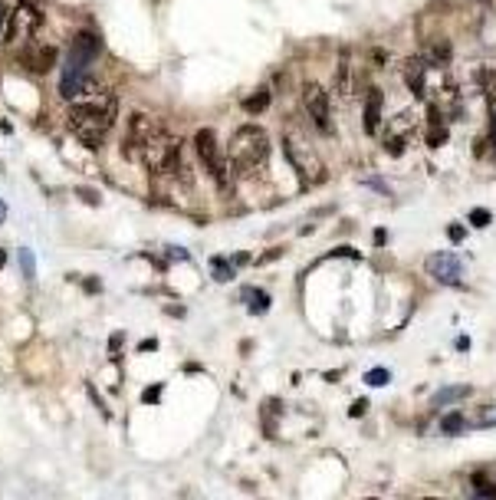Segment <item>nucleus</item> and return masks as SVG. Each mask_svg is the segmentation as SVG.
Wrapping results in <instances>:
<instances>
[{
    "label": "nucleus",
    "instance_id": "nucleus-34",
    "mask_svg": "<svg viewBox=\"0 0 496 500\" xmlns=\"http://www.w3.org/2000/svg\"><path fill=\"white\" fill-rule=\"evenodd\" d=\"M0 132H3V135H10V132H13V129H10V122H7V119H0Z\"/></svg>",
    "mask_w": 496,
    "mask_h": 500
},
{
    "label": "nucleus",
    "instance_id": "nucleus-15",
    "mask_svg": "<svg viewBox=\"0 0 496 500\" xmlns=\"http://www.w3.org/2000/svg\"><path fill=\"white\" fill-rule=\"evenodd\" d=\"M243 109H247L250 116H260V112H267V109H270V89L263 86V89H257L253 96H247V99H243Z\"/></svg>",
    "mask_w": 496,
    "mask_h": 500
},
{
    "label": "nucleus",
    "instance_id": "nucleus-28",
    "mask_svg": "<svg viewBox=\"0 0 496 500\" xmlns=\"http://www.w3.org/2000/svg\"><path fill=\"white\" fill-rule=\"evenodd\" d=\"M451 240L453 244H460V240H464V224H451Z\"/></svg>",
    "mask_w": 496,
    "mask_h": 500
},
{
    "label": "nucleus",
    "instance_id": "nucleus-10",
    "mask_svg": "<svg viewBox=\"0 0 496 500\" xmlns=\"http://www.w3.org/2000/svg\"><path fill=\"white\" fill-rule=\"evenodd\" d=\"M102 53V40H99L96 30H79L73 36V46H69V66L73 69H89V66L99 60Z\"/></svg>",
    "mask_w": 496,
    "mask_h": 500
},
{
    "label": "nucleus",
    "instance_id": "nucleus-32",
    "mask_svg": "<svg viewBox=\"0 0 496 500\" xmlns=\"http://www.w3.org/2000/svg\"><path fill=\"white\" fill-rule=\"evenodd\" d=\"M250 261V254H234V261H230V263H237V267H240V263H247Z\"/></svg>",
    "mask_w": 496,
    "mask_h": 500
},
{
    "label": "nucleus",
    "instance_id": "nucleus-22",
    "mask_svg": "<svg viewBox=\"0 0 496 500\" xmlns=\"http://www.w3.org/2000/svg\"><path fill=\"white\" fill-rule=\"evenodd\" d=\"M388 379H391L388 369H375V372H368V375H365V382H368V385H375V389H378V385H388Z\"/></svg>",
    "mask_w": 496,
    "mask_h": 500
},
{
    "label": "nucleus",
    "instance_id": "nucleus-26",
    "mask_svg": "<svg viewBox=\"0 0 496 500\" xmlns=\"http://www.w3.org/2000/svg\"><path fill=\"white\" fill-rule=\"evenodd\" d=\"M7 20H10V11H7V4L0 0V33L7 30Z\"/></svg>",
    "mask_w": 496,
    "mask_h": 500
},
{
    "label": "nucleus",
    "instance_id": "nucleus-20",
    "mask_svg": "<svg viewBox=\"0 0 496 500\" xmlns=\"http://www.w3.org/2000/svg\"><path fill=\"white\" fill-rule=\"evenodd\" d=\"M247 300H250V310H253V313H263V310L270 306V296H267V293H257L253 286L247 290Z\"/></svg>",
    "mask_w": 496,
    "mask_h": 500
},
{
    "label": "nucleus",
    "instance_id": "nucleus-11",
    "mask_svg": "<svg viewBox=\"0 0 496 500\" xmlns=\"http://www.w3.org/2000/svg\"><path fill=\"white\" fill-rule=\"evenodd\" d=\"M59 60V50L56 46H23V53L17 56V63L27 69V73H36V76H43L50 73Z\"/></svg>",
    "mask_w": 496,
    "mask_h": 500
},
{
    "label": "nucleus",
    "instance_id": "nucleus-36",
    "mask_svg": "<svg viewBox=\"0 0 496 500\" xmlns=\"http://www.w3.org/2000/svg\"><path fill=\"white\" fill-rule=\"evenodd\" d=\"M3 261H7V254H3V250H0V267H3Z\"/></svg>",
    "mask_w": 496,
    "mask_h": 500
},
{
    "label": "nucleus",
    "instance_id": "nucleus-3",
    "mask_svg": "<svg viewBox=\"0 0 496 500\" xmlns=\"http://www.w3.org/2000/svg\"><path fill=\"white\" fill-rule=\"evenodd\" d=\"M283 152H286L290 165L296 168L302 185H316V181H323L325 178V165H323V158H319V152H316L313 139H309L306 132H299V129L286 132V135H283Z\"/></svg>",
    "mask_w": 496,
    "mask_h": 500
},
{
    "label": "nucleus",
    "instance_id": "nucleus-37",
    "mask_svg": "<svg viewBox=\"0 0 496 500\" xmlns=\"http://www.w3.org/2000/svg\"><path fill=\"white\" fill-rule=\"evenodd\" d=\"M427 500H437V497H427Z\"/></svg>",
    "mask_w": 496,
    "mask_h": 500
},
{
    "label": "nucleus",
    "instance_id": "nucleus-21",
    "mask_svg": "<svg viewBox=\"0 0 496 500\" xmlns=\"http://www.w3.org/2000/svg\"><path fill=\"white\" fill-rule=\"evenodd\" d=\"M211 270H214V277H217V280H230V273H234L230 267H227V261H224V257H214V261H211Z\"/></svg>",
    "mask_w": 496,
    "mask_h": 500
},
{
    "label": "nucleus",
    "instance_id": "nucleus-17",
    "mask_svg": "<svg viewBox=\"0 0 496 500\" xmlns=\"http://www.w3.org/2000/svg\"><path fill=\"white\" fill-rule=\"evenodd\" d=\"M464 395H470V389L467 385H447V389H441L437 395H434V408H441V405H451L457 402V398H464Z\"/></svg>",
    "mask_w": 496,
    "mask_h": 500
},
{
    "label": "nucleus",
    "instance_id": "nucleus-2",
    "mask_svg": "<svg viewBox=\"0 0 496 500\" xmlns=\"http://www.w3.org/2000/svg\"><path fill=\"white\" fill-rule=\"evenodd\" d=\"M227 162L240 178H257L270 162V135L260 125H240L230 135L227 145Z\"/></svg>",
    "mask_w": 496,
    "mask_h": 500
},
{
    "label": "nucleus",
    "instance_id": "nucleus-13",
    "mask_svg": "<svg viewBox=\"0 0 496 500\" xmlns=\"http://www.w3.org/2000/svg\"><path fill=\"white\" fill-rule=\"evenodd\" d=\"M427 270H431V277L447 283V286H460V261L451 257V254H434L427 261Z\"/></svg>",
    "mask_w": 496,
    "mask_h": 500
},
{
    "label": "nucleus",
    "instance_id": "nucleus-18",
    "mask_svg": "<svg viewBox=\"0 0 496 500\" xmlns=\"http://www.w3.org/2000/svg\"><path fill=\"white\" fill-rule=\"evenodd\" d=\"M427 60H431L434 66H447V63H451V43H447V40H437V43H431V53H427Z\"/></svg>",
    "mask_w": 496,
    "mask_h": 500
},
{
    "label": "nucleus",
    "instance_id": "nucleus-8",
    "mask_svg": "<svg viewBox=\"0 0 496 500\" xmlns=\"http://www.w3.org/2000/svg\"><path fill=\"white\" fill-rule=\"evenodd\" d=\"M427 106H437L444 112V119H453L457 116V106H460V92H457V83L451 76H437L434 83H427Z\"/></svg>",
    "mask_w": 496,
    "mask_h": 500
},
{
    "label": "nucleus",
    "instance_id": "nucleus-27",
    "mask_svg": "<svg viewBox=\"0 0 496 500\" xmlns=\"http://www.w3.org/2000/svg\"><path fill=\"white\" fill-rule=\"evenodd\" d=\"M79 197H83V201H89V204H99V195H96V191H89V188H79Z\"/></svg>",
    "mask_w": 496,
    "mask_h": 500
},
{
    "label": "nucleus",
    "instance_id": "nucleus-4",
    "mask_svg": "<svg viewBox=\"0 0 496 500\" xmlns=\"http://www.w3.org/2000/svg\"><path fill=\"white\" fill-rule=\"evenodd\" d=\"M194 148H197V158H201V165H204L207 172H211V178L220 185V191H227V188H230V174H227V172H230V162H227V155L220 152L217 132L214 129H197Z\"/></svg>",
    "mask_w": 496,
    "mask_h": 500
},
{
    "label": "nucleus",
    "instance_id": "nucleus-9",
    "mask_svg": "<svg viewBox=\"0 0 496 500\" xmlns=\"http://www.w3.org/2000/svg\"><path fill=\"white\" fill-rule=\"evenodd\" d=\"M40 11L33 7V0H20V7L10 13V20H7V30H3V40L13 43V40H20V36H30V33L40 30Z\"/></svg>",
    "mask_w": 496,
    "mask_h": 500
},
{
    "label": "nucleus",
    "instance_id": "nucleus-14",
    "mask_svg": "<svg viewBox=\"0 0 496 500\" xmlns=\"http://www.w3.org/2000/svg\"><path fill=\"white\" fill-rule=\"evenodd\" d=\"M404 86H408L414 96L424 99V92H427V63H424L421 56L404 60Z\"/></svg>",
    "mask_w": 496,
    "mask_h": 500
},
{
    "label": "nucleus",
    "instance_id": "nucleus-30",
    "mask_svg": "<svg viewBox=\"0 0 496 500\" xmlns=\"http://www.w3.org/2000/svg\"><path fill=\"white\" fill-rule=\"evenodd\" d=\"M158 391H162V385H155V389H148V391H145V402H155V398H158Z\"/></svg>",
    "mask_w": 496,
    "mask_h": 500
},
{
    "label": "nucleus",
    "instance_id": "nucleus-12",
    "mask_svg": "<svg viewBox=\"0 0 496 500\" xmlns=\"http://www.w3.org/2000/svg\"><path fill=\"white\" fill-rule=\"evenodd\" d=\"M381 106H385V92L378 86H368L365 112H362V129H365V135H378V132H381Z\"/></svg>",
    "mask_w": 496,
    "mask_h": 500
},
{
    "label": "nucleus",
    "instance_id": "nucleus-35",
    "mask_svg": "<svg viewBox=\"0 0 496 500\" xmlns=\"http://www.w3.org/2000/svg\"><path fill=\"white\" fill-rule=\"evenodd\" d=\"M7 221V201H0V224Z\"/></svg>",
    "mask_w": 496,
    "mask_h": 500
},
{
    "label": "nucleus",
    "instance_id": "nucleus-23",
    "mask_svg": "<svg viewBox=\"0 0 496 500\" xmlns=\"http://www.w3.org/2000/svg\"><path fill=\"white\" fill-rule=\"evenodd\" d=\"M490 211H483V207H476V211H470V224H474V228H486V224H490Z\"/></svg>",
    "mask_w": 496,
    "mask_h": 500
},
{
    "label": "nucleus",
    "instance_id": "nucleus-24",
    "mask_svg": "<svg viewBox=\"0 0 496 500\" xmlns=\"http://www.w3.org/2000/svg\"><path fill=\"white\" fill-rule=\"evenodd\" d=\"M20 263H23V273L33 280V277H36V267H33V254H30V250H23V254H20Z\"/></svg>",
    "mask_w": 496,
    "mask_h": 500
},
{
    "label": "nucleus",
    "instance_id": "nucleus-29",
    "mask_svg": "<svg viewBox=\"0 0 496 500\" xmlns=\"http://www.w3.org/2000/svg\"><path fill=\"white\" fill-rule=\"evenodd\" d=\"M168 254H171L174 261H187V250H184V247H171Z\"/></svg>",
    "mask_w": 496,
    "mask_h": 500
},
{
    "label": "nucleus",
    "instance_id": "nucleus-31",
    "mask_svg": "<svg viewBox=\"0 0 496 500\" xmlns=\"http://www.w3.org/2000/svg\"><path fill=\"white\" fill-rule=\"evenodd\" d=\"M470 500H496V494H480V490H474V497Z\"/></svg>",
    "mask_w": 496,
    "mask_h": 500
},
{
    "label": "nucleus",
    "instance_id": "nucleus-33",
    "mask_svg": "<svg viewBox=\"0 0 496 500\" xmlns=\"http://www.w3.org/2000/svg\"><path fill=\"white\" fill-rule=\"evenodd\" d=\"M365 408H368V402H355V405H352V415H362Z\"/></svg>",
    "mask_w": 496,
    "mask_h": 500
},
{
    "label": "nucleus",
    "instance_id": "nucleus-16",
    "mask_svg": "<svg viewBox=\"0 0 496 500\" xmlns=\"http://www.w3.org/2000/svg\"><path fill=\"white\" fill-rule=\"evenodd\" d=\"M480 86H483L486 99H490V106L496 112V63H486L483 73H480Z\"/></svg>",
    "mask_w": 496,
    "mask_h": 500
},
{
    "label": "nucleus",
    "instance_id": "nucleus-1",
    "mask_svg": "<svg viewBox=\"0 0 496 500\" xmlns=\"http://www.w3.org/2000/svg\"><path fill=\"white\" fill-rule=\"evenodd\" d=\"M115 116H119L115 96L99 92V96L86 99V102H76L73 109H69V129H73V135L83 141L86 148H102Z\"/></svg>",
    "mask_w": 496,
    "mask_h": 500
},
{
    "label": "nucleus",
    "instance_id": "nucleus-6",
    "mask_svg": "<svg viewBox=\"0 0 496 500\" xmlns=\"http://www.w3.org/2000/svg\"><path fill=\"white\" fill-rule=\"evenodd\" d=\"M302 109L313 122V129L319 135H332L335 132V122H332V106H329V96L319 83H306L302 86Z\"/></svg>",
    "mask_w": 496,
    "mask_h": 500
},
{
    "label": "nucleus",
    "instance_id": "nucleus-5",
    "mask_svg": "<svg viewBox=\"0 0 496 500\" xmlns=\"http://www.w3.org/2000/svg\"><path fill=\"white\" fill-rule=\"evenodd\" d=\"M162 132V125H158V119L155 116H148V112H135L129 119V129H125V139H122V155L125 158H141V152H145V145H148L155 135Z\"/></svg>",
    "mask_w": 496,
    "mask_h": 500
},
{
    "label": "nucleus",
    "instance_id": "nucleus-7",
    "mask_svg": "<svg viewBox=\"0 0 496 500\" xmlns=\"http://www.w3.org/2000/svg\"><path fill=\"white\" fill-rule=\"evenodd\" d=\"M99 92H106V89L99 86V79L89 73V69H73V66H66L63 79H59V96L66 102H86V99L99 96Z\"/></svg>",
    "mask_w": 496,
    "mask_h": 500
},
{
    "label": "nucleus",
    "instance_id": "nucleus-19",
    "mask_svg": "<svg viewBox=\"0 0 496 500\" xmlns=\"http://www.w3.org/2000/svg\"><path fill=\"white\" fill-rule=\"evenodd\" d=\"M441 431L444 435H460V431H467V418L464 415H447L441 422Z\"/></svg>",
    "mask_w": 496,
    "mask_h": 500
},
{
    "label": "nucleus",
    "instance_id": "nucleus-25",
    "mask_svg": "<svg viewBox=\"0 0 496 500\" xmlns=\"http://www.w3.org/2000/svg\"><path fill=\"white\" fill-rule=\"evenodd\" d=\"M280 254H283V250H280V247H273V250H267V254H260V257H257V263H267V261H276V257H280Z\"/></svg>",
    "mask_w": 496,
    "mask_h": 500
}]
</instances>
